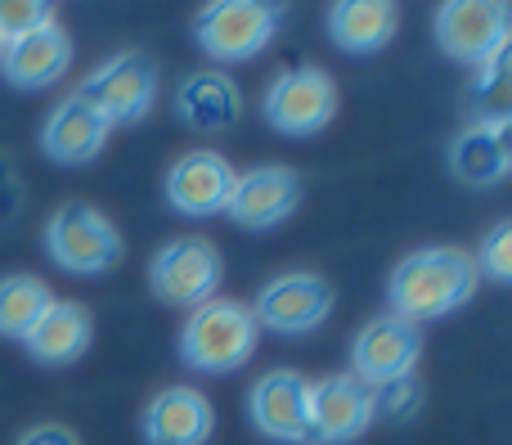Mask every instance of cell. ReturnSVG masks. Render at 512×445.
<instances>
[{"mask_svg":"<svg viewBox=\"0 0 512 445\" xmlns=\"http://www.w3.org/2000/svg\"><path fill=\"white\" fill-rule=\"evenodd\" d=\"M477 261L472 252L436 243V248H418L391 270L387 279V302L396 320H409L423 329L427 320H445L454 315L472 293H477Z\"/></svg>","mask_w":512,"mask_h":445,"instance_id":"obj_1","label":"cell"},{"mask_svg":"<svg viewBox=\"0 0 512 445\" xmlns=\"http://www.w3.org/2000/svg\"><path fill=\"white\" fill-rule=\"evenodd\" d=\"M261 324H256L248 302L234 297H212L194 306L180 329V360L198 374H234L256 356Z\"/></svg>","mask_w":512,"mask_h":445,"instance_id":"obj_2","label":"cell"},{"mask_svg":"<svg viewBox=\"0 0 512 445\" xmlns=\"http://www.w3.org/2000/svg\"><path fill=\"white\" fill-rule=\"evenodd\" d=\"M45 252L68 275H104L122 261V234L99 207L90 203H59L45 221Z\"/></svg>","mask_w":512,"mask_h":445,"instance_id":"obj_3","label":"cell"},{"mask_svg":"<svg viewBox=\"0 0 512 445\" xmlns=\"http://www.w3.org/2000/svg\"><path fill=\"white\" fill-rule=\"evenodd\" d=\"M221 279H225V261L221 248L203 234H180V239L162 243L149 261V288L158 302L167 306H194L221 297Z\"/></svg>","mask_w":512,"mask_h":445,"instance_id":"obj_4","label":"cell"},{"mask_svg":"<svg viewBox=\"0 0 512 445\" xmlns=\"http://www.w3.org/2000/svg\"><path fill=\"white\" fill-rule=\"evenodd\" d=\"M279 32V5L261 0H212L194 14V41L216 63H248Z\"/></svg>","mask_w":512,"mask_h":445,"instance_id":"obj_5","label":"cell"},{"mask_svg":"<svg viewBox=\"0 0 512 445\" xmlns=\"http://www.w3.org/2000/svg\"><path fill=\"white\" fill-rule=\"evenodd\" d=\"M265 122L279 135H292V140H306V135H319L337 113V81L328 77L315 63H297V68H283L279 77L265 86L261 99Z\"/></svg>","mask_w":512,"mask_h":445,"instance_id":"obj_6","label":"cell"},{"mask_svg":"<svg viewBox=\"0 0 512 445\" xmlns=\"http://www.w3.org/2000/svg\"><path fill=\"white\" fill-rule=\"evenodd\" d=\"M333 284L315 270H279L274 279H265L261 293L252 302V315L261 329L283 333V338H301L328 324L333 315Z\"/></svg>","mask_w":512,"mask_h":445,"instance_id":"obj_7","label":"cell"},{"mask_svg":"<svg viewBox=\"0 0 512 445\" xmlns=\"http://www.w3.org/2000/svg\"><path fill=\"white\" fill-rule=\"evenodd\" d=\"M108 126H131L158 99V63L140 50H122L113 59H104L77 90Z\"/></svg>","mask_w":512,"mask_h":445,"instance_id":"obj_8","label":"cell"},{"mask_svg":"<svg viewBox=\"0 0 512 445\" xmlns=\"http://www.w3.org/2000/svg\"><path fill=\"white\" fill-rule=\"evenodd\" d=\"M373 423L369 387L355 374H328L310 383L306 405V445H346L364 437Z\"/></svg>","mask_w":512,"mask_h":445,"instance_id":"obj_9","label":"cell"},{"mask_svg":"<svg viewBox=\"0 0 512 445\" xmlns=\"http://www.w3.org/2000/svg\"><path fill=\"white\" fill-rule=\"evenodd\" d=\"M418 356H423V329L409 320H396V315H378V320H369L355 333L351 374L364 387H378L391 383V378L414 374Z\"/></svg>","mask_w":512,"mask_h":445,"instance_id":"obj_10","label":"cell"},{"mask_svg":"<svg viewBox=\"0 0 512 445\" xmlns=\"http://www.w3.org/2000/svg\"><path fill=\"white\" fill-rule=\"evenodd\" d=\"M436 45L454 63H486L508 45V5L499 0H450L436 9Z\"/></svg>","mask_w":512,"mask_h":445,"instance_id":"obj_11","label":"cell"},{"mask_svg":"<svg viewBox=\"0 0 512 445\" xmlns=\"http://www.w3.org/2000/svg\"><path fill=\"white\" fill-rule=\"evenodd\" d=\"M234 176L239 171L230 167V158L216 149H198V153H185V158L171 162L167 171V203L176 207L180 216L189 221H207V216H221L230 207V194H234Z\"/></svg>","mask_w":512,"mask_h":445,"instance_id":"obj_12","label":"cell"},{"mask_svg":"<svg viewBox=\"0 0 512 445\" xmlns=\"http://www.w3.org/2000/svg\"><path fill=\"white\" fill-rule=\"evenodd\" d=\"M301 207V176L292 167L265 162V167L239 171L234 176V194L225 216L243 225V230H274Z\"/></svg>","mask_w":512,"mask_h":445,"instance_id":"obj_13","label":"cell"},{"mask_svg":"<svg viewBox=\"0 0 512 445\" xmlns=\"http://www.w3.org/2000/svg\"><path fill=\"white\" fill-rule=\"evenodd\" d=\"M306 405H310V378L297 369H270L248 392V419L261 437L279 445H306Z\"/></svg>","mask_w":512,"mask_h":445,"instance_id":"obj_14","label":"cell"},{"mask_svg":"<svg viewBox=\"0 0 512 445\" xmlns=\"http://www.w3.org/2000/svg\"><path fill=\"white\" fill-rule=\"evenodd\" d=\"M512 167V122L508 113H486L463 126L450 144V171L472 189H490Z\"/></svg>","mask_w":512,"mask_h":445,"instance_id":"obj_15","label":"cell"},{"mask_svg":"<svg viewBox=\"0 0 512 445\" xmlns=\"http://www.w3.org/2000/svg\"><path fill=\"white\" fill-rule=\"evenodd\" d=\"M144 445H207L216 432V410L198 387H162L140 419Z\"/></svg>","mask_w":512,"mask_h":445,"instance_id":"obj_16","label":"cell"},{"mask_svg":"<svg viewBox=\"0 0 512 445\" xmlns=\"http://www.w3.org/2000/svg\"><path fill=\"white\" fill-rule=\"evenodd\" d=\"M108 135H113V126H108L81 95H68L50 108V117H45L41 149H45V158L59 162V167H86V162H95L99 153H104Z\"/></svg>","mask_w":512,"mask_h":445,"instance_id":"obj_17","label":"cell"},{"mask_svg":"<svg viewBox=\"0 0 512 445\" xmlns=\"http://www.w3.org/2000/svg\"><path fill=\"white\" fill-rule=\"evenodd\" d=\"M68 68H72V36L59 23L41 27V32L23 36V41H9L5 63H0V72H5V81L14 90H45L68 77Z\"/></svg>","mask_w":512,"mask_h":445,"instance_id":"obj_18","label":"cell"},{"mask_svg":"<svg viewBox=\"0 0 512 445\" xmlns=\"http://www.w3.org/2000/svg\"><path fill=\"white\" fill-rule=\"evenodd\" d=\"M90 342H95V320H90V311L81 302H59V297H54L41 320L32 324V333L23 338V347L32 351L36 365L59 369V365H72V360L86 356Z\"/></svg>","mask_w":512,"mask_h":445,"instance_id":"obj_19","label":"cell"},{"mask_svg":"<svg viewBox=\"0 0 512 445\" xmlns=\"http://www.w3.org/2000/svg\"><path fill=\"white\" fill-rule=\"evenodd\" d=\"M176 113H180V122L203 131V135L230 131V126L243 117V90L216 68L189 72L176 90Z\"/></svg>","mask_w":512,"mask_h":445,"instance_id":"obj_20","label":"cell"},{"mask_svg":"<svg viewBox=\"0 0 512 445\" xmlns=\"http://www.w3.org/2000/svg\"><path fill=\"white\" fill-rule=\"evenodd\" d=\"M400 27V9L391 0H342L328 9V36L346 54H378Z\"/></svg>","mask_w":512,"mask_h":445,"instance_id":"obj_21","label":"cell"},{"mask_svg":"<svg viewBox=\"0 0 512 445\" xmlns=\"http://www.w3.org/2000/svg\"><path fill=\"white\" fill-rule=\"evenodd\" d=\"M50 302H54V293L41 275H27V270L5 275L0 279V338L23 342Z\"/></svg>","mask_w":512,"mask_h":445,"instance_id":"obj_22","label":"cell"},{"mask_svg":"<svg viewBox=\"0 0 512 445\" xmlns=\"http://www.w3.org/2000/svg\"><path fill=\"white\" fill-rule=\"evenodd\" d=\"M369 410H373V423L418 419V410H423V383H418L414 374H405V378H391V383L369 387Z\"/></svg>","mask_w":512,"mask_h":445,"instance_id":"obj_23","label":"cell"},{"mask_svg":"<svg viewBox=\"0 0 512 445\" xmlns=\"http://www.w3.org/2000/svg\"><path fill=\"white\" fill-rule=\"evenodd\" d=\"M54 23V5L45 0H0V36L9 41H23V36L41 32Z\"/></svg>","mask_w":512,"mask_h":445,"instance_id":"obj_24","label":"cell"},{"mask_svg":"<svg viewBox=\"0 0 512 445\" xmlns=\"http://www.w3.org/2000/svg\"><path fill=\"white\" fill-rule=\"evenodd\" d=\"M472 261H477V275L495 279V284H512V225L499 221L495 230L481 239V248Z\"/></svg>","mask_w":512,"mask_h":445,"instance_id":"obj_25","label":"cell"},{"mask_svg":"<svg viewBox=\"0 0 512 445\" xmlns=\"http://www.w3.org/2000/svg\"><path fill=\"white\" fill-rule=\"evenodd\" d=\"M14 445H81V437L68 423H36V428H27Z\"/></svg>","mask_w":512,"mask_h":445,"instance_id":"obj_26","label":"cell"},{"mask_svg":"<svg viewBox=\"0 0 512 445\" xmlns=\"http://www.w3.org/2000/svg\"><path fill=\"white\" fill-rule=\"evenodd\" d=\"M5 50H9V45H5V36H0V63H5Z\"/></svg>","mask_w":512,"mask_h":445,"instance_id":"obj_27","label":"cell"}]
</instances>
